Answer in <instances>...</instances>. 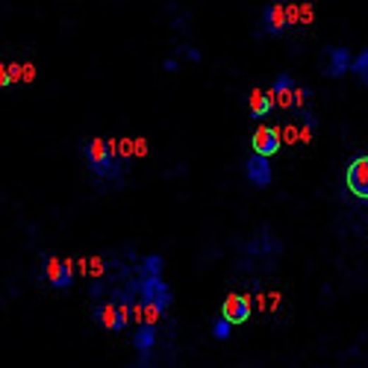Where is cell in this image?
<instances>
[{
    "label": "cell",
    "mask_w": 368,
    "mask_h": 368,
    "mask_svg": "<svg viewBox=\"0 0 368 368\" xmlns=\"http://www.w3.org/2000/svg\"><path fill=\"white\" fill-rule=\"evenodd\" d=\"M86 162H89V171L97 180H109V183H118L121 171H124V162L118 157V139H92L86 145Z\"/></svg>",
    "instance_id": "1"
},
{
    "label": "cell",
    "mask_w": 368,
    "mask_h": 368,
    "mask_svg": "<svg viewBox=\"0 0 368 368\" xmlns=\"http://www.w3.org/2000/svg\"><path fill=\"white\" fill-rule=\"evenodd\" d=\"M139 298L145 300V304H157L162 312L171 307V289H168V283L162 280V274H142V286H139Z\"/></svg>",
    "instance_id": "2"
},
{
    "label": "cell",
    "mask_w": 368,
    "mask_h": 368,
    "mask_svg": "<svg viewBox=\"0 0 368 368\" xmlns=\"http://www.w3.org/2000/svg\"><path fill=\"white\" fill-rule=\"evenodd\" d=\"M74 274H77V265L68 257H47L44 262V277L54 289H68L74 286Z\"/></svg>",
    "instance_id": "3"
},
{
    "label": "cell",
    "mask_w": 368,
    "mask_h": 368,
    "mask_svg": "<svg viewBox=\"0 0 368 368\" xmlns=\"http://www.w3.org/2000/svg\"><path fill=\"white\" fill-rule=\"evenodd\" d=\"M345 186L354 197L368 200V154L350 159L348 171H345Z\"/></svg>",
    "instance_id": "4"
},
{
    "label": "cell",
    "mask_w": 368,
    "mask_h": 368,
    "mask_svg": "<svg viewBox=\"0 0 368 368\" xmlns=\"http://www.w3.org/2000/svg\"><path fill=\"white\" fill-rule=\"evenodd\" d=\"M250 145H254V154H259V157H274L277 150L283 147V136H280L277 127H265V124H262V127H257Z\"/></svg>",
    "instance_id": "5"
},
{
    "label": "cell",
    "mask_w": 368,
    "mask_h": 368,
    "mask_svg": "<svg viewBox=\"0 0 368 368\" xmlns=\"http://www.w3.org/2000/svg\"><path fill=\"white\" fill-rule=\"evenodd\" d=\"M289 18H286V6L283 4H269L262 9V32L265 36H286Z\"/></svg>",
    "instance_id": "6"
},
{
    "label": "cell",
    "mask_w": 368,
    "mask_h": 368,
    "mask_svg": "<svg viewBox=\"0 0 368 368\" xmlns=\"http://www.w3.org/2000/svg\"><path fill=\"white\" fill-rule=\"evenodd\" d=\"M245 174H247V180L254 183L257 189H269L271 180H274V171H271L269 157H259V154H254V157L245 162Z\"/></svg>",
    "instance_id": "7"
},
{
    "label": "cell",
    "mask_w": 368,
    "mask_h": 368,
    "mask_svg": "<svg viewBox=\"0 0 368 368\" xmlns=\"http://www.w3.org/2000/svg\"><path fill=\"white\" fill-rule=\"evenodd\" d=\"M295 89H298V82H295L289 74H277L274 86L269 89L274 106H277V109H286V112L295 109Z\"/></svg>",
    "instance_id": "8"
},
{
    "label": "cell",
    "mask_w": 368,
    "mask_h": 368,
    "mask_svg": "<svg viewBox=\"0 0 368 368\" xmlns=\"http://www.w3.org/2000/svg\"><path fill=\"white\" fill-rule=\"evenodd\" d=\"M221 315L233 324H245L250 319V295H227L221 304Z\"/></svg>",
    "instance_id": "9"
},
{
    "label": "cell",
    "mask_w": 368,
    "mask_h": 368,
    "mask_svg": "<svg viewBox=\"0 0 368 368\" xmlns=\"http://www.w3.org/2000/svg\"><path fill=\"white\" fill-rule=\"evenodd\" d=\"M94 319H97L100 327L109 330V333L124 330V327H121V319H118V304H115V300H104V304H97Z\"/></svg>",
    "instance_id": "10"
},
{
    "label": "cell",
    "mask_w": 368,
    "mask_h": 368,
    "mask_svg": "<svg viewBox=\"0 0 368 368\" xmlns=\"http://www.w3.org/2000/svg\"><path fill=\"white\" fill-rule=\"evenodd\" d=\"M345 71H350V54L345 47H327V77H342Z\"/></svg>",
    "instance_id": "11"
},
{
    "label": "cell",
    "mask_w": 368,
    "mask_h": 368,
    "mask_svg": "<svg viewBox=\"0 0 368 368\" xmlns=\"http://www.w3.org/2000/svg\"><path fill=\"white\" fill-rule=\"evenodd\" d=\"M247 106H250V115H254V118H265V115H271L274 100H271L269 92L254 89V92H250V97H247Z\"/></svg>",
    "instance_id": "12"
},
{
    "label": "cell",
    "mask_w": 368,
    "mask_h": 368,
    "mask_svg": "<svg viewBox=\"0 0 368 368\" xmlns=\"http://www.w3.org/2000/svg\"><path fill=\"white\" fill-rule=\"evenodd\" d=\"M157 345V327H147V324H139V330L133 333V348L139 350V354H150Z\"/></svg>",
    "instance_id": "13"
},
{
    "label": "cell",
    "mask_w": 368,
    "mask_h": 368,
    "mask_svg": "<svg viewBox=\"0 0 368 368\" xmlns=\"http://www.w3.org/2000/svg\"><path fill=\"white\" fill-rule=\"evenodd\" d=\"M350 71L357 74L360 82H365V86H368V50H362V54H357L354 59H350Z\"/></svg>",
    "instance_id": "14"
},
{
    "label": "cell",
    "mask_w": 368,
    "mask_h": 368,
    "mask_svg": "<svg viewBox=\"0 0 368 368\" xmlns=\"http://www.w3.org/2000/svg\"><path fill=\"white\" fill-rule=\"evenodd\" d=\"M80 271H82V274H89V277H104L106 262L100 259V257H89V259H82V262H80Z\"/></svg>",
    "instance_id": "15"
},
{
    "label": "cell",
    "mask_w": 368,
    "mask_h": 368,
    "mask_svg": "<svg viewBox=\"0 0 368 368\" xmlns=\"http://www.w3.org/2000/svg\"><path fill=\"white\" fill-rule=\"evenodd\" d=\"M162 315H165V312H162L157 304H145V300H142V324H147V327H159Z\"/></svg>",
    "instance_id": "16"
},
{
    "label": "cell",
    "mask_w": 368,
    "mask_h": 368,
    "mask_svg": "<svg viewBox=\"0 0 368 368\" xmlns=\"http://www.w3.org/2000/svg\"><path fill=\"white\" fill-rule=\"evenodd\" d=\"M230 333H233V321H227L224 315H221V319H215V321H212V339L227 342V339H230Z\"/></svg>",
    "instance_id": "17"
},
{
    "label": "cell",
    "mask_w": 368,
    "mask_h": 368,
    "mask_svg": "<svg viewBox=\"0 0 368 368\" xmlns=\"http://www.w3.org/2000/svg\"><path fill=\"white\" fill-rule=\"evenodd\" d=\"M162 269H165L162 257H145L142 262V274H162Z\"/></svg>",
    "instance_id": "18"
},
{
    "label": "cell",
    "mask_w": 368,
    "mask_h": 368,
    "mask_svg": "<svg viewBox=\"0 0 368 368\" xmlns=\"http://www.w3.org/2000/svg\"><path fill=\"white\" fill-rule=\"evenodd\" d=\"M307 106H309V89H304V86H298V89H295V109H300V112H307Z\"/></svg>",
    "instance_id": "19"
},
{
    "label": "cell",
    "mask_w": 368,
    "mask_h": 368,
    "mask_svg": "<svg viewBox=\"0 0 368 368\" xmlns=\"http://www.w3.org/2000/svg\"><path fill=\"white\" fill-rule=\"evenodd\" d=\"M286 18H289V27H295V24H300V6H298V4H292V6H286Z\"/></svg>",
    "instance_id": "20"
},
{
    "label": "cell",
    "mask_w": 368,
    "mask_h": 368,
    "mask_svg": "<svg viewBox=\"0 0 368 368\" xmlns=\"http://www.w3.org/2000/svg\"><path fill=\"white\" fill-rule=\"evenodd\" d=\"M133 157H147V142L145 139H133Z\"/></svg>",
    "instance_id": "21"
},
{
    "label": "cell",
    "mask_w": 368,
    "mask_h": 368,
    "mask_svg": "<svg viewBox=\"0 0 368 368\" xmlns=\"http://www.w3.org/2000/svg\"><path fill=\"white\" fill-rule=\"evenodd\" d=\"M6 86H12V77H9V65H4V62H0V89H6Z\"/></svg>",
    "instance_id": "22"
},
{
    "label": "cell",
    "mask_w": 368,
    "mask_h": 368,
    "mask_svg": "<svg viewBox=\"0 0 368 368\" xmlns=\"http://www.w3.org/2000/svg\"><path fill=\"white\" fill-rule=\"evenodd\" d=\"M9 77H12V82H18V80L24 77V65H18V62H12V65H9Z\"/></svg>",
    "instance_id": "23"
},
{
    "label": "cell",
    "mask_w": 368,
    "mask_h": 368,
    "mask_svg": "<svg viewBox=\"0 0 368 368\" xmlns=\"http://www.w3.org/2000/svg\"><path fill=\"white\" fill-rule=\"evenodd\" d=\"M309 21H312V6L304 4V6H300V24H309Z\"/></svg>",
    "instance_id": "24"
},
{
    "label": "cell",
    "mask_w": 368,
    "mask_h": 368,
    "mask_svg": "<svg viewBox=\"0 0 368 368\" xmlns=\"http://www.w3.org/2000/svg\"><path fill=\"white\" fill-rule=\"evenodd\" d=\"M21 80H27V82H30V80H36V65H30V62H27V65H24V77H21Z\"/></svg>",
    "instance_id": "25"
}]
</instances>
